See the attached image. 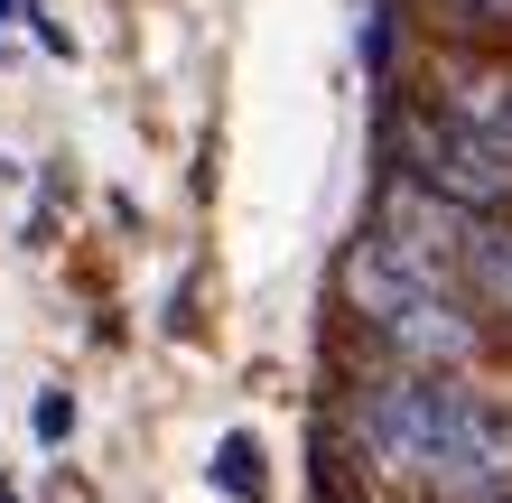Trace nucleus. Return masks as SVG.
<instances>
[{
    "label": "nucleus",
    "instance_id": "nucleus-1",
    "mask_svg": "<svg viewBox=\"0 0 512 503\" xmlns=\"http://www.w3.org/2000/svg\"><path fill=\"white\" fill-rule=\"evenodd\" d=\"M354 448L382 476L429 485V494H466V485H512V410L466 392L438 364H391L345 401Z\"/></svg>",
    "mask_w": 512,
    "mask_h": 503
},
{
    "label": "nucleus",
    "instance_id": "nucleus-2",
    "mask_svg": "<svg viewBox=\"0 0 512 503\" xmlns=\"http://www.w3.org/2000/svg\"><path fill=\"white\" fill-rule=\"evenodd\" d=\"M345 308L364 317V336L391 354V364H438V373H466L485 354V327H475V299L466 280L429 271V261L391 252L382 233L345 252Z\"/></svg>",
    "mask_w": 512,
    "mask_h": 503
},
{
    "label": "nucleus",
    "instance_id": "nucleus-3",
    "mask_svg": "<svg viewBox=\"0 0 512 503\" xmlns=\"http://www.w3.org/2000/svg\"><path fill=\"white\" fill-rule=\"evenodd\" d=\"M391 159H401L410 187L466 205V215H512V150L485 140V131H466V122H447L438 103H410L391 122Z\"/></svg>",
    "mask_w": 512,
    "mask_h": 503
},
{
    "label": "nucleus",
    "instance_id": "nucleus-4",
    "mask_svg": "<svg viewBox=\"0 0 512 503\" xmlns=\"http://www.w3.org/2000/svg\"><path fill=\"white\" fill-rule=\"evenodd\" d=\"M429 103L447 112V122H466V131H485L512 150V66L503 56H447L438 84H429Z\"/></svg>",
    "mask_w": 512,
    "mask_h": 503
},
{
    "label": "nucleus",
    "instance_id": "nucleus-5",
    "mask_svg": "<svg viewBox=\"0 0 512 503\" xmlns=\"http://www.w3.org/2000/svg\"><path fill=\"white\" fill-rule=\"evenodd\" d=\"M466 299L512 317V215H475L466 224Z\"/></svg>",
    "mask_w": 512,
    "mask_h": 503
},
{
    "label": "nucleus",
    "instance_id": "nucleus-6",
    "mask_svg": "<svg viewBox=\"0 0 512 503\" xmlns=\"http://www.w3.org/2000/svg\"><path fill=\"white\" fill-rule=\"evenodd\" d=\"M215 485H224V494H243V503H261V448H252L243 429L215 448Z\"/></svg>",
    "mask_w": 512,
    "mask_h": 503
},
{
    "label": "nucleus",
    "instance_id": "nucleus-7",
    "mask_svg": "<svg viewBox=\"0 0 512 503\" xmlns=\"http://www.w3.org/2000/svg\"><path fill=\"white\" fill-rule=\"evenodd\" d=\"M447 28H466V38H512V0H438Z\"/></svg>",
    "mask_w": 512,
    "mask_h": 503
},
{
    "label": "nucleus",
    "instance_id": "nucleus-8",
    "mask_svg": "<svg viewBox=\"0 0 512 503\" xmlns=\"http://www.w3.org/2000/svg\"><path fill=\"white\" fill-rule=\"evenodd\" d=\"M66 429H75V401L47 392V401H38V438H66Z\"/></svg>",
    "mask_w": 512,
    "mask_h": 503
},
{
    "label": "nucleus",
    "instance_id": "nucleus-9",
    "mask_svg": "<svg viewBox=\"0 0 512 503\" xmlns=\"http://www.w3.org/2000/svg\"><path fill=\"white\" fill-rule=\"evenodd\" d=\"M317 503H364V494H354V485H317Z\"/></svg>",
    "mask_w": 512,
    "mask_h": 503
}]
</instances>
